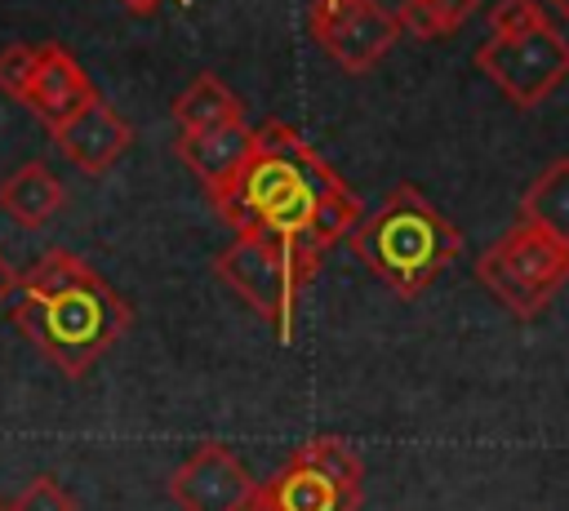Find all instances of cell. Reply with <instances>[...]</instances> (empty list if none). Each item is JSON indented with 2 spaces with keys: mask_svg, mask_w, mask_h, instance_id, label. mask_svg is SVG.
Wrapping results in <instances>:
<instances>
[{
  "mask_svg": "<svg viewBox=\"0 0 569 511\" xmlns=\"http://www.w3.org/2000/svg\"><path fill=\"white\" fill-rule=\"evenodd\" d=\"M13 329L67 378L89 373L129 329V302L76 253L49 249L9 298Z\"/></svg>",
  "mask_w": 569,
  "mask_h": 511,
  "instance_id": "6da1fadb",
  "label": "cell"
},
{
  "mask_svg": "<svg viewBox=\"0 0 569 511\" xmlns=\"http://www.w3.org/2000/svg\"><path fill=\"white\" fill-rule=\"evenodd\" d=\"M342 178L320 160V151L284 120L253 129V151L244 169L213 196V209L236 227V236H267L302 244L316 209L333 196Z\"/></svg>",
  "mask_w": 569,
  "mask_h": 511,
  "instance_id": "7a4b0ae2",
  "label": "cell"
},
{
  "mask_svg": "<svg viewBox=\"0 0 569 511\" xmlns=\"http://www.w3.org/2000/svg\"><path fill=\"white\" fill-rule=\"evenodd\" d=\"M347 249L400 298H418L458 253L462 231L409 182L391 187L382 204L356 222Z\"/></svg>",
  "mask_w": 569,
  "mask_h": 511,
  "instance_id": "3957f363",
  "label": "cell"
},
{
  "mask_svg": "<svg viewBox=\"0 0 569 511\" xmlns=\"http://www.w3.org/2000/svg\"><path fill=\"white\" fill-rule=\"evenodd\" d=\"M213 271L222 275V284H231L271 329L276 338L289 347L293 342V315H298V298L311 284V275L320 271V258H311L302 244H284V240H267V236H236L218 258Z\"/></svg>",
  "mask_w": 569,
  "mask_h": 511,
  "instance_id": "277c9868",
  "label": "cell"
},
{
  "mask_svg": "<svg viewBox=\"0 0 569 511\" xmlns=\"http://www.w3.org/2000/svg\"><path fill=\"white\" fill-rule=\"evenodd\" d=\"M476 275L498 298V307H507L516 320H533L569 284V244L516 222L476 258Z\"/></svg>",
  "mask_w": 569,
  "mask_h": 511,
  "instance_id": "5b68a950",
  "label": "cell"
},
{
  "mask_svg": "<svg viewBox=\"0 0 569 511\" xmlns=\"http://www.w3.org/2000/svg\"><path fill=\"white\" fill-rule=\"evenodd\" d=\"M280 511H360L365 462L338 435H316L262 484Z\"/></svg>",
  "mask_w": 569,
  "mask_h": 511,
  "instance_id": "8992f818",
  "label": "cell"
},
{
  "mask_svg": "<svg viewBox=\"0 0 569 511\" xmlns=\"http://www.w3.org/2000/svg\"><path fill=\"white\" fill-rule=\"evenodd\" d=\"M476 67L516 107H538L569 80V36L551 18L520 36H502V40L489 36L476 49Z\"/></svg>",
  "mask_w": 569,
  "mask_h": 511,
  "instance_id": "52a82bcc",
  "label": "cell"
},
{
  "mask_svg": "<svg viewBox=\"0 0 569 511\" xmlns=\"http://www.w3.org/2000/svg\"><path fill=\"white\" fill-rule=\"evenodd\" d=\"M311 36L342 71L360 76L378 67L387 49L400 40V18L396 9H382L378 0H316Z\"/></svg>",
  "mask_w": 569,
  "mask_h": 511,
  "instance_id": "ba28073f",
  "label": "cell"
},
{
  "mask_svg": "<svg viewBox=\"0 0 569 511\" xmlns=\"http://www.w3.org/2000/svg\"><path fill=\"white\" fill-rule=\"evenodd\" d=\"M253 493H258V480L244 471V462L227 444H200L169 475V498L182 511H244Z\"/></svg>",
  "mask_w": 569,
  "mask_h": 511,
  "instance_id": "9c48e42d",
  "label": "cell"
},
{
  "mask_svg": "<svg viewBox=\"0 0 569 511\" xmlns=\"http://www.w3.org/2000/svg\"><path fill=\"white\" fill-rule=\"evenodd\" d=\"M53 142H58V151L80 173H107L124 156V147L133 142V129H129V120L116 107H107L102 98H93L84 111H76L71 120H62L53 129Z\"/></svg>",
  "mask_w": 569,
  "mask_h": 511,
  "instance_id": "30bf717a",
  "label": "cell"
},
{
  "mask_svg": "<svg viewBox=\"0 0 569 511\" xmlns=\"http://www.w3.org/2000/svg\"><path fill=\"white\" fill-rule=\"evenodd\" d=\"M93 84L89 76L80 71V62L62 49V44H36V76H31V89H27V107L49 124L58 129L62 120H71L76 111H84L93 102Z\"/></svg>",
  "mask_w": 569,
  "mask_h": 511,
  "instance_id": "8fae6325",
  "label": "cell"
},
{
  "mask_svg": "<svg viewBox=\"0 0 569 511\" xmlns=\"http://www.w3.org/2000/svg\"><path fill=\"white\" fill-rule=\"evenodd\" d=\"M249 151H253V124L249 120L213 124L200 133H178V160L204 182L209 196H218L244 169Z\"/></svg>",
  "mask_w": 569,
  "mask_h": 511,
  "instance_id": "7c38bea8",
  "label": "cell"
},
{
  "mask_svg": "<svg viewBox=\"0 0 569 511\" xmlns=\"http://www.w3.org/2000/svg\"><path fill=\"white\" fill-rule=\"evenodd\" d=\"M0 209L18 222V227H44L58 209H62V182L40 164H18L4 182H0Z\"/></svg>",
  "mask_w": 569,
  "mask_h": 511,
  "instance_id": "4fadbf2b",
  "label": "cell"
},
{
  "mask_svg": "<svg viewBox=\"0 0 569 511\" xmlns=\"http://www.w3.org/2000/svg\"><path fill=\"white\" fill-rule=\"evenodd\" d=\"M520 222L569 244V156L551 160L520 196Z\"/></svg>",
  "mask_w": 569,
  "mask_h": 511,
  "instance_id": "5bb4252c",
  "label": "cell"
},
{
  "mask_svg": "<svg viewBox=\"0 0 569 511\" xmlns=\"http://www.w3.org/2000/svg\"><path fill=\"white\" fill-rule=\"evenodd\" d=\"M173 120L182 133H200V129H213V124H231V120H244V107L240 98L218 80V76H196L178 98H173Z\"/></svg>",
  "mask_w": 569,
  "mask_h": 511,
  "instance_id": "9a60e30c",
  "label": "cell"
},
{
  "mask_svg": "<svg viewBox=\"0 0 569 511\" xmlns=\"http://www.w3.org/2000/svg\"><path fill=\"white\" fill-rule=\"evenodd\" d=\"M356 222H360V200H356V191L342 182L333 196H325V204L316 209V218H311V227H307V236H302V249L311 253V258H325L338 240H347L351 231H356Z\"/></svg>",
  "mask_w": 569,
  "mask_h": 511,
  "instance_id": "2e32d148",
  "label": "cell"
},
{
  "mask_svg": "<svg viewBox=\"0 0 569 511\" xmlns=\"http://www.w3.org/2000/svg\"><path fill=\"white\" fill-rule=\"evenodd\" d=\"M480 0H400L396 18H400V31L418 36V40H440L449 31H458L471 13H476Z\"/></svg>",
  "mask_w": 569,
  "mask_h": 511,
  "instance_id": "e0dca14e",
  "label": "cell"
},
{
  "mask_svg": "<svg viewBox=\"0 0 569 511\" xmlns=\"http://www.w3.org/2000/svg\"><path fill=\"white\" fill-rule=\"evenodd\" d=\"M538 22H547V13H542L538 0H498V4L489 9V36H493V40L533 31Z\"/></svg>",
  "mask_w": 569,
  "mask_h": 511,
  "instance_id": "ac0fdd59",
  "label": "cell"
},
{
  "mask_svg": "<svg viewBox=\"0 0 569 511\" xmlns=\"http://www.w3.org/2000/svg\"><path fill=\"white\" fill-rule=\"evenodd\" d=\"M31 76H36V44H9L0 49V93L9 98H27L31 89Z\"/></svg>",
  "mask_w": 569,
  "mask_h": 511,
  "instance_id": "d6986e66",
  "label": "cell"
},
{
  "mask_svg": "<svg viewBox=\"0 0 569 511\" xmlns=\"http://www.w3.org/2000/svg\"><path fill=\"white\" fill-rule=\"evenodd\" d=\"M13 511H76V498L53 480V475H36L22 484V493L13 498Z\"/></svg>",
  "mask_w": 569,
  "mask_h": 511,
  "instance_id": "ffe728a7",
  "label": "cell"
},
{
  "mask_svg": "<svg viewBox=\"0 0 569 511\" xmlns=\"http://www.w3.org/2000/svg\"><path fill=\"white\" fill-rule=\"evenodd\" d=\"M13 289H18V271L4 262V253H0V307L13 298Z\"/></svg>",
  "mask_w": 569,
  "mask_h": 511,
  "instance_id": "44dd1931",
  "label": "cell"
},
{
  "mask_svg": "<svg viewBox=\"0 0 569 511\" xmlns=\"http://www.w3.org/2000/svg\"><path fill=\"white\" fill-rule=\"evenodd\" d=\"M244 511H280V507H276V502H271V493L258 484V493L249 498V507H244Z\"/></svg>",
  "mask_w": 569,
  "mask_h": 511,
  "instance_id": "7402d4cb",
  "label": "cell"
},
{
  "mask_svg": "<svg viewBox=\"0 0 569 511\" xmlns=\"http://www.w3.org/2000/svg\"><path fill=\"white\" fill-rule=\"evenodd\" d=\"M124 4H129L133 13H151V9H156V4H164V0H124Z\"/></svg>",
  "mask_w": 569,
  "mask_h": 511,
  "instance_id": "603a6c76",
  "label": "cell"
},
{
  "mask_svg": "<svg viewBox=\"0 0 569 511\" xmlns=\"http://www.w3.org/2000/svg\"><path fill=\"white\" fill-rule=\"evenodd\" d=\"M551 4H556V9L565 13V22H569V0H551Z\"/></svg>",
  "mask_w": 569,
  "mask_h": 511,
  "instance_id": "cb8c5ba5",
  "label": "cell"
},
{
  "mask_svg": "<svg viewBox=\"0 0 569 511\" xmlns=\"http://www.w3.org/2000/svg\"><path fill=\"white\" fill-rule=\"evenodd\" d=\"M0 511H13V502H4V498H0Z\"/></svg>",
  "mask_w": 569,
  "mask_h": 511,
  "instance_id": "d4e9b609",
  "label": "cell"
}]
</instances>
